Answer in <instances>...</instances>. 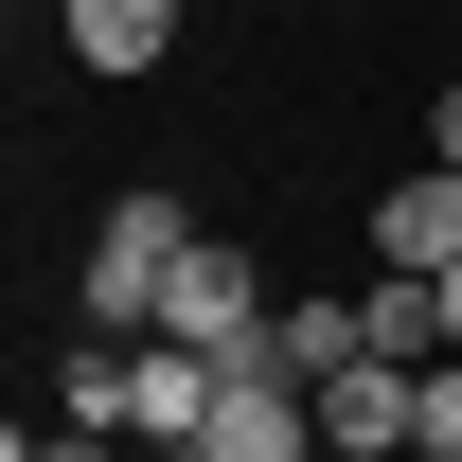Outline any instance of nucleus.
<instances>
[{
  "label": "nucleus",
  "instance_id": "nucleus-6",
  "mask_svg": "<svg viewBox=\"0 0 462 462\" xmlns=\"http://www.w3.org/2000/svg\"><path fill=\"white\" fill-rule=\"evenodd\" d=\"M54 36H71V71H161L178 0H54Z\"/></svg>",
  "mask_w": 462,
  "mask_h": 462
},
{
  "label": "nucleus",
  "instance_id": "nucleus-7",
  "mask_svg": "<svg viewBox=\"0 0 462 462\" xmlns=\"http://www.w3.org/2000/svg\"><path fill=\"white\" fill-rule=\"evenodd\" d=\"M374 267H462V178H445V161L374 196Z\"/></svg>",
  "mask_w": 462,
  "mask_h": 462
},
{
  "label": "nucleus",
  "instance_id": "nucleus-1",
  "mask_svg": "<svg viewBox=\"0 0 462 462\" xmlns=\"http://www.w3.org/2000/svg\"><path fill=\"white\" fill-rule=\"evenodd\" d=\"M178 249H196V214H178V196H107V231H89V338H161Z\"/></svg>",
  "mask_w": 462,
  "mask_h": 462
},
{
  "label": "nucleus",
  "instance_id": "nucleus-5",
  "mask_svg": "<svg viewBox=\"0 0 462 462\" xmlns=\"http://www.w3.org/2000/svg\"><path fill=\"white\" fill-rule=\"evenodd\" d=\"M409 392H427L409 356H356V374H320V445H338V462H409Z\"/></svg>",
  "mask_w": 462,
  "mask_h": 462
},
{
  "label": "nucleus",
  "instance_id": "nucleus-11",
  "mask_svg": "<svg viewBox=\"0 0 462 462\" xmlns=\"http://www.w3.org/2000/svg\"><path fill=\"white\" fill-rule=\"evenodd\" d=\"M427 161H445V178H462V89H427Z\"/></svg>",
  "mask_w": 462,
  "mask_h": 462
},
{
  "label": "nucleus",
  "instance_id": "nucleus-3",
  "mask_svg": "<svg viewBox=\"0 0 462 462\" xmlns=\"http://www.w3.org/2000/svg\"><path fill=\"white\" fill-rule=\"evenodd\" d=\"M214 392H231V356H196V338H125V445H214Z\"/></svg>",
  "mask_w": 462,
  "mask_h": 462
},
{
  "label": "nucleus",
  "instance_id": "nucleus-10",
  "mask_svg": "<svg viewBox=\"0 0 462 462\" xmlns=\"http://www.w3.org/2000/svg\"><path fill=\"white\" fill-rule=\"evenodd\" d=\"M0 462H107V427H54V445H36V427H18V445Z\"/></svg>",
  "mask_w": 462,
  "mask_h": 462
},
{
  "label": "nucleus",
  "instance_id": "nucleus-4",
  "mask_svg": "<svg viewBox=\"0 0 462 462\" xmlns=\"http://www.w3.org/2000/svg\"><path fill=\"white\" fill-rule=\"evenodd\" d=\"M196 462H320V392H302V374H267V356H231L214 445H196Z\"/></svg>",
  "mask_w": 462,
  "mask_h": 462
},
{
  "label": "nucleus",
  "instance_id": "nucleus-8",
  "mask_svg": "<svg viewBox=\"0 0 462 462\" xmlns=\"http://www.w3.org/2000/svg\"><path fill=\"white\" fill-rule=\"evenodd\" d=\"M356 356H374V320H356V302H285V320H267V374H302V392H320V374H356Z\"/></svg>",
  "mask_w": 462,
  "mask_h": 462
},
{
  "label": "nucleus",
  "instance_id": "nucleus-12",
  "mask_svg": "<svg viewBox=\"0 0 462 462\" xmlns=\"http://www.w3.org/2000/svg\"><path fill=\"white\" fill-rule=\"evenodd\" d=\"M445 356H462V267H445Z\"/></svg>",
  "mask_w": 462,
  "mask_h": 462
},
{
  "label": "nucleus",
  "instance_id": "nucleus-2",
  "mask_svg": "<svg viewBox=\"0 0 462 462\" xmlns=\"http://www.w3.org/2000/svg\"><path fill=\"white\" fill-rule=\"evenodd\" d=\"M267 320H285V302H267V267H249L231 231H196V249H178V302H161V338H196V356H267Z\"/></svg>",
  "mask_w": 462,
  "mask_h": 462
},
{
  "label": "nucleus",
  "instance_id": "nucleus-9",
  "mask_svg": "<svg viewBox=\"0 0 462 462\" xmlns=\"http://www.w3.org/2000/svg\"><path fill=\"white\" fill-rule=\"evenodd\" d=\"M409 462H462V356H427V392H409Z\"/></svg>",
  "mask_w": 462,
  "mask_h": 462
}]
</instances>
